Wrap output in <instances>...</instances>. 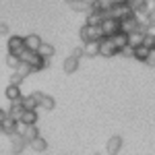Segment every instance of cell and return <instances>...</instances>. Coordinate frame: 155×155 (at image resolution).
Here are the masks:
<instances>
[{
    "label": "cell",
    "instance_id": "6da1fadb",
    "mask_svg": "<svg viewBox=\"0 0 155 155\" xmlns=\"http://www.w3.org/2000/svg\"><path fill=\"white\" fill-rule=\"evenodd\" d=\"M81 39H83V44L85 41H99L101 39V29H99V25H87L85 23L83 27H81Z\"/></svg>",
    "mask_w": 155,
    "mask_h": 155
},
{
    "label": "cell",
    "instance_id": "7a4b0ae2",
    "mask_svg": "<svg viewBox=\"0 0 155 155\" xmlns=\"http://www.w3.org/2000/svg\"><path fill=\"white\" fill-rule=\"evenodd\" d=\"M99 29H101V35L104 37H112L114 33L120 31V21L112 19V17H106V19L99 23Z\"/></svg>",
    "mask_w": 155,
    "mask_h": 155
},
{
    "label": "cell",
    "instance_id": "3957f363",
    "mask_svg": "<svg viewBox=\"0 0 155 155\" xmlns=\"http://www.w3.org/2000/svg\"><path fill=\"white\" fill-rule=\"evenodd\" d=\"M116 54H118V50L112 44V39H110V37H101V39H99V56L112 58V56H116Z\"/></svg>",
    "mask_w": 155,
    "mask_h": 155
},
{
    "label": "cell",
    "instance_id": "277c9868",
    "mask_svg": "<svg viewBox=\"0 0 155 155\" xmlns=\"http://www.w3.org/2000/svg\"><path fill=\"white\" fill-rule=\"evenodd\" d=\"M33 97L37 99V107H41V110H46V112H50V110H54V107H56V99H54L52 95H46V93L35 91Z\"/></svg>",
    "mask_w": 155,
    "mask_h": 155
},
{
    "label": "cell",
    "instance_id": "5b68a950",
    "mask_svg": "<svg viewBox=\"0 0 155 155\" xmlns=\"http://www.w3.org/2000/svg\"><path fill=\"white\" fill-rule=\"evenodd\" d=\"M23 50H25V46H23V37L21 35H11L8 37V41H6V52H8V54L19 56Z\"/></svg>",
    "mask_w": 155,
    "mask_h": 155
},
{
    "label": "cell",
    "instance_id": "8992f818",
    "mask_svg": "<svg viewBox=\"0 0 155 155\" xmlns=\"http://www.w3.org/2000/svg\"><path fill=\"white\" fill-rule=\"evenodd\" d=\"M137 29H141V27L137 23L134 15H130V17H126V19L120 21V31H122V33H132V31H137Z\"/></svg>",
    "mask_w": 155,
    "mask_h": 155
},
{
    "label": "cell",
    "instance_id": "52a82bcc",
    "mask_svg": "<svg viewBox=\"0 0 155 155\" xmlns=\"http://www.w3.org/2000/svg\"><path fill=\"white\" fill-rule=\"evenodd\" d=\"M4 95H6V99H8V101L21 99V97H23L21 85H12V83H8V85H6V89H4Z\"/></svg>",
    "mask_w": 155,
    "mask_h": 155
},
{
    "label": "cell",
    "instance_id": "ba28073f",
    "mask_svg": "<svg viewBox=\"0 0 155 155\" xmlns=\"http://www.w3.org/2000/svg\"><path fill=\"white\" fill-rule=\"evenodd\" d=\"M39 44H41V37L37 35V33H29V35H25V37H23V46H25V50H33V52H37Z\"/></svg>",
    "mask_w": 155,
    "mask_h": 155
},
{
    "label": "cell",
    "instance_id": "9c48e42d",
    "mask_svg": "<svg viewBox=\"0 0 155 155\" xmlns=\"http://www.w3.org/2000/svg\"><path fill=\"white\" fill-rule=\"evenodd\" d=\"M122 145H124V141H122V137H112V139H107V155H118V151L122 149Z\"/></svg>",
    "mask_w": 155,
    "mask_h": 155
},
{
    "label": "cell",
    "instance_id": "30bf717a",
    "mask_svg": "<svg viewBox=\"0 0 155 155\" xmlns=\"http://www.w3.org/2000/svg\"><path fill=\"white\" fill-rule=\"evenodd\" d=\"M6 114H8L12 120H21V114H23L21 99H15V101H11V106H8V110H6Z\"/></svg>",
    "mask_w": 155,
    "mask_h": 155
},
{
    "label": "cell",
    "instance_id": "8fae6325",
    "mask_svg": "<svg viewBox=\"0 0 155 155\" xmlns=\"http://www.w3.org/2000/svg\"><path fill=\"white\" fill-rule=\"evenodd\" d=\"M83 56H87V58L99 56V41H85L83 44Z\"/></svg>",
    "mask_w": 155,
    "mask_h": 155
},
{
    "label": "cell",
    "instance_id": "7c38bea8",
    "mask_svg": "<svg viewBox=\"0 0 155 155\" xmlns=\"http://www.w3.org/2000/svg\"><path fill=\"white\" fill-rule=\"evenodd\" d=\"M126 35H128V46H130V48H137V46H141V44H143L145 29H137V31L126 33Z\"/></svg>",
    "mask_w": 155,
    "mask_h": 155
},
{
    "label": "cell",
    "instance_id": "4fadbf2b",
    "mask_svg": "<svg viewBox=\"0 0 155 155\" xmlns=\"http://www.w3.org/2000/svg\"><path fill=\"white\" fill-rule=\"evenodd\" d=\"M27 145H29L33 151H37V153H44V151H48V141H46V139H41V134H39V137H35L33 141H29Z\"/></svg>",
    "mask_w": 155,
    "mask_h": 155
},
{
    "label": "cell",
    "instance_id": "5bb4252c",
    "mask_svg": "<svg viewBox=\"0 0 155 155\" xmlns=\"http://www.w3.org/2000/svg\"><path fill=\"white\" fill-rule=\"evenodd\" d=\"M25 145H27V141H25L23 137H19V134H15V132L11 134V147H12V153H21V151L25 149Z\"/></svg>",
    "mask_w": 155,
    "mask_h": 155
},
{
    "label": "cell",
    "instance_id": "9a60e30c",
    "mask_svg": "<svg viewBox=\"0 0 155 155\" xmlns=\"http://www.w3.org/2000/svg\"><path fill=\"white\" fill-rule=\"evenodd\" d=\"M68 4L74 12H89V8H91V0H72Z\"/></svg>",
    "mask_w": 155,
    "mask_h": 155
},
{
    "label": "cell",
    "instance_id": "2e32d148",
    "mask_svg": "<svg viewBox=\"0 0 155 155\" xmlns=\"http://www.w3.org/2000/svg\"><path fill=\"white\" fill-rule=\"evenodd\" d=\"M15 124H17V120H12L8 114H6V118L0 122V132H4V134H8L11 137L12 132H15Z\"/></svg>",
    "mask_w": 155,
    "mask_h": 155
},
{
    "label": "cell",
    "instance_id": "e0dca14e",
    "mask_svg": "<svg viewBox=\"0 0 155 155\" xmlns=\"http://www.w3.org/2000/svg\"><path fill=\"white\" fill-rule=\"evenodd\" d=\"M106 19V12L104 11H89L87 12V25H99Z\"/></svg>",
    "mask_w": 155,
    "mask_h": 155
},
{
    "label": "cell",
    "instance_id": "ac0fdd59",
    "mask_svg": "<svg viewBox=\"0 0 155 155\" xmlns=\"http://www.w3.org/2000/svg\"><path fill=\"white\" fill-rule=\"evenodd\" d=\"M54 52H56L54 46H52V44H46V41H41V44H39V48H37V54H39L41 58H46V60L52 58V56H54Z\"/></svg>",
    "mask_w": 155,
    "mask_h": 155
},
{
    "label": "cell",
    "instance_id": "d6986e66",
    "mask_svg": "<svg viewBox=\"0 0 155 155\" xmlns=\"http://www.w3.org/2000/svg\"><path fill=\"white\" fill-rule=\"evenodd\" d=\"M112 39V44L116 46V50L124 48V46H128V35L126 33H122V31H118V33H114V35L110 37Z\"/></svg>",
    "mask_w": 155,
    "mask_h": 155
},
{
    "label": "cell",
    "instance_id": "ffe728a7",
    "mask_svg": "<svg viewBox=\"0 0 155 155\" xmlns=\"http://www.w3.org/2000/svg\"><path fill=\"white\" fill-rule=\"evenodd\" d=\"M79 62H81V60H77V58H72V56H68V58L64 60L62 68H64V72H66V74H72V72H77V68H79Z\"/></svg>",
    "mask_w": 155,
    "mask_h": 155
},
{
    "label": "cell",
    "instance_id": "44dd1931",
    "mask_svg": "<svg viewBox=\"0 0 155 155\" xmlns=\"http://www.w3.org/2000/svg\"><path fill=\"white\" fill-rule=\"evenodd\" d=\"M21 122L23 124H37V110H23Z\"/></svg>",
    "mask_w": 155,
    "mask_h": 155
},
{
    "label": "cell",
    "instance_id": "7402d4cb",
    "mask_svg": "<svg viewBox=\"0 0 155 155\" xmlns=\"http://www.w3.org/2000/svg\"><path fill=\"white\" fill-rule=\"evenodd\" d=\"M35 137H39V130H37V126L35 124H27L25 126V132H23V139L29 143V141H33Z\"/></svg>",
    "mask_w": 155,
    "mask_h": 155
},
{
    "label": "cell",
    "instance_id": "603a6c76",
    "mask_svg": "<svg viewBox=\"0 0 155 155\" xmlns=\"http://www.w3.org/2000/svg\"><path fill=\"white\" fill-rule=\"evenodd\" d=\"M147 56H149V48H145V46H137V48H134V54H132V58H134V60L145 62Z\"/></svg>",
    "mask_w": 155,
    "mask_h": 155
},
{
    "label": "cell",
    "instance_id": "cb8c5ba5",
    "mask_svg": "<svg viewBox=\"0 0 155 155\" xmlns=\"http://www.w3.org/2000/svg\"><path fill=\"white\" fill-rule=\"evenodd\" d=\"M21 106H23V110H37V99L33 97V93L27 97H21Z\"/></svg>",
    "mask_w": 155,
    "mask_h": 155
},
{
    "label": "cell",
    "instance_id": "d4e9b609",
    "mask_svg": "<svg viewBox=\"0 0 155 155\" xmlns=\"http://www.w3.org/2000/svg\"><path fill=\"white\" fill-rule=\"evenodd\" d=\"M15 72H17L21 79H25V77H29V74H31V66H29V64H25V62H19V66L15 68Z\"/></svg>",
    "mask_w": 155,
    "mask_h": 155
},
{
    "label": "cell",
    "instance_id": "484cf974",
    "mask_svg": "<svg viewBox=\"0 0 155 155\" xmlns=\"http://www.w3.org/2000/svg\"><path fill=\"white\" fill-rule=\"evenodd\" d=\"M19 62H21V60H19V56H15V54H8V56H6V66L12 68V71L19 66Z\"/></svg>",
    "mask_w": 155,
    "mask_h": 155
},
{
    "label": "cell",
    "instance_id": "4316f807",
    "mask_svg": "<svg viewBox=\"0 0 155 155\" xmlns=\"http://www.w3.org/2000/svg\"><path fill=\"white\" fill-rule=\"evenodd\" d=\"M132 54H134V48H130V46H124V48L118 50V54H116V56H122V58H132Z\"/></svg>",
    "mask_w": 155,
    "mask_h": 155
},
{
    "label": "cell",
    "instance_id": "83f0119b",
    "mask_svg": "<svg viewBox=\"0 0 155 155\" xmlns=\"http://www.w3.org/2000/svg\"><path fill=\"white\" fill-rule=\"evenodd\" d=\"M141 46H145V48H149V50H153V48H155V37H153V35H147V33H145L143 44H141Z\"/></svg>",
    "mask_w": 155,
    "mask_h": 155
},
{
    "label": "cell",
    "instance_id": "f1b7e54d",
    "mask_svg": "<svg viewBox=\"0 0 155 155\" xmlns=\"http://www.w3.org/2000/svg\"><path fill=\"white\" fill-rule=\"evenodd\" d=\"M145 64H149V66H155V48L149 50V56H147V60H145Z\"/></svg>",
    "mask_w": 155,
    "mask_h": 155
},
{
    "label": "cell",
    "instance_id": "f546056e",
    "mask_svg": "<svg viewBox=\"0 0 155 155\" xmlns=\"http://www.w3.org/2000/svg\"><path fill=\"white\" fill-rule=\"evenodd\" d=\"M71 56H72V58H77V60H81V58H83V46H81V48H74Z\"/></svg>",
    "mask_w": 155,
    "mask_h": 155
},
{
    "label": "cell",
    "instance_id": "4dcf8cb0",
    "mask_svg": "<svg viewBox=\"0 0 155 155\" xmlns=\"http://www.w3.org/2000/svg\"><path fill=\"white\" fill-rule=\"evenodd\" d=\"M21 81H23V79H21V77H19L17 72H12V77H11V83H12V85H21Z\"/></svg>",
    "mask_w": 155,
    "mask_h": 155
},
{
    "label": "cell",
    "instance_id": "1f68e13d",
    "mask_svg": "<svg viewBox=\"0 0 155 155\" xmlns=\"http://www.w3.org/2000/svg\"><path fill=\"white\" fill-rule=\"evenodd\" d=\"M0 35H8V25L0 23Z\"/></svg>",
    "mask_w": 155,
    "mask_h": 155
},
{
    "label": "cell",
    "instance_id": "d6a6232c",
    "mask_svg": "<svg viewBox=\"0 0 155 155\" xmlns=\"http://www.w3.org/2000/svg\"><path fill=\"white\" fill-rule=\"evenodd\" d=\"M4 118H6V110H2V107H0V122H2Z\"/></svg>",
    "mask_w": 155,
    "mask_h": 155
},
{
    "label": "cell",
    "instance_id": "836d02e7",
    "mask_svg": "<svg viewBox=\"0 0 155 155\" xmlns=\"http://www.w3.org/2000/svg\"><path fill=\"white\" fill-rule=\"evenodd\" d=\"M126 0H110V4H124Z\"/></svg>",
    "mask_w": 155,
    "mask_h": 155
},
{
    "label": "cell",
    "instance_id": "e575fe53",
    "mask_svg": "<svg viewBox=\"0 0 155 155\" xmlns=\"http://www.w3.org/2000/svg\"><path fill=\"white\" fill-rule=\"evenodd\" d=\"M66 2H72V0H66Z\"/></svg>",
    "mask_w": 155,
    "mask_h": 155
},
{
    "label": "cell",
    "instance_id": "d590c367",
    "mask_svg": "<svg viewBox=\"0 0 155 155\" xmlns=\"http://www.w3.org/2000/svg\"><path fill=\"white\" fill-rule=\"evenodd\" d=\"M93 155H99V153H93Z\"/></svg>",
    "mask_w": 155,
    "mask_h": 155
}]
</instances>
